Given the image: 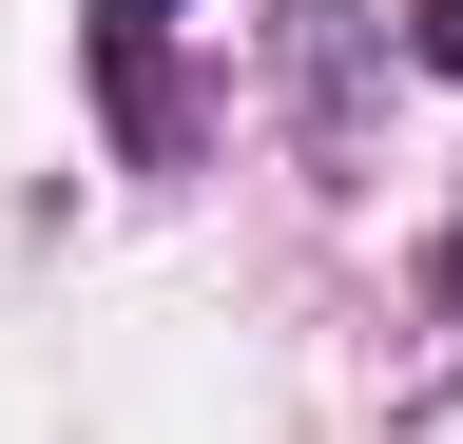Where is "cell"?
<instances>
[{
    "mask_svg": "<svg viewBox=\"0 0 463 444\" xmlns=\"http://www.w3.org/2000/svg\"><path fill=\"white\" fill-rule=\"evenodd\" d=\"M405 20H425V59H444V78H463V0H405Z\"/></svg>",
    "mask_w": 463,
    "mask_h": 444,
    "instance_id": "1",
    "label": "cell"
},
{
    "mask_svg": "<svg viewBox=\"0 0 463 444\" xmlns=\"http://www.w3.org/2000/svg\"><path fill=\"white\" fill-rule=\"evenodd\" d=\"M97 20H116V39H136V20H174V0H97Z\"/></svg>",
    "mask_w": 463,
    "mask_h": 444,
    "instance_id": "2",
    "label": "cell"
}]
</instances>
